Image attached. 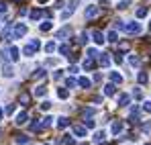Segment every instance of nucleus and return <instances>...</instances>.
Segmentation results:
<instances>
[{
    "mask_svg": "<svg viewBox=\"0 0 151 145\" xmlns=\"http://www.w3.org/2000/svg\"><path fill=\"white\" fill-rule=\"evenodd\" d=\"M39 47H41L39 39H31V43H29V45H27V47L23 49V53H25L27 57H33V55H35V51H37Z\"/></svg>",
    "mask_w": 151,
    "mask_h": 145,
    "instance_id": "1",
    "label": "nucleus"
},
{
    "mask_svg": "<svg viewBox=\"0 0 151 145\" xmlns=\"http://www.w3.org/2000/svg\"><path fill=\"white\" fill-rule=\"evenodd\" d=\"M23 35H27V25L25 23H17L14 33H12V39H21Z\"/></svg>",
    "mask_w": 151,
    "mask_h": 145,
    "instance_id": "2",
    "label": "nucleus"
},
{
    "mask_svg": "<svg viewBox=\"0 0 151 145\" xmlns=\"http://www.w3.org/2000/svg\"><path fill=\"white\" fill-rule=\"evenodd\" d=\"M125 31L131 33V35H139L141 33V27H139V23H129V25H125Z\"/></svg>",
    "mask_w": 151,
    "mask_h": 145,
    "instance_id": "3",
    "label": "nucleus"
},
{
    "mask_svg": "<svg viewBox=\"0 0 151 145\" xmlns=\"http://www.w3.org/2000/svg\"><path fill=\"white\" fill-rule=\"evenodd\" d=\"M100 14V8L98 6H88L86 8V19H94V17H98Z\"/></svg>",
    "mask_w": 151,
    "mask_h": 145,
    "instance_id": "4",
    "label": "nucleus"
},
{
    "mask_svg": "<svg viewBox=\"0 0 151 145\" xmlns=\"http://www.w3.org/2000/svg\"><path fill=\"white\" fill-rule=\"evenodd\" d=\"M59 145H76V139L72 135H63V137L59 139Z\"/></svg>",
    "mask_w": 151,
    "mask_h": 145,
    "instance_id": "5",
    "label": "nucleus"
},
{
    "mask_svg": "<svg viewBox=\"0 0 151 145\" xmlns=\"http://www.w3.org/2000/svg\"><path fill=\"white\" fill-rule=\"evenodd\" d=\"M92 39H94V41H96L98 45H102V43L106 41V39H104V35H102L100 31H92Z\"/></svg>",
    "mask_w": 151,
    "mask_h": 145,
    "instance_id": "6",
    "label": "nucleus"
},
{
    "mask_svg": "<svg viewBox=\"0 0 151 145\" xmlns=\"http://www.w3.org/2000/svg\"><path fill=\"white\" fill-rule=\"evenodd\" d=\"M27 119H29V115L23 110V113H19V115H17V121H14V123H17V125H25Z\"/></svg>",
    "mask_w": 151,
    "mask_h": 145,
    "instance_id": "7",
    "label": "nucleus"
},
{
    "mask_svg": "<svg viewBox=\"0 0 151 145\" xmlns=\"http://www.w3.org/2000/svg\"><path fill=\"white\" fill-rule=\"evenodd\" d=\"M74 135H76V137H86V127L76 125V127H74Z\"/></svg>",
    "mask_w": 151,
    "mask_h": 145,
    "instance_id": "8",
    "label": "nucleus"
},
{
    "mask_svg": "<svg viewBox=\"0 0 151 145\" xmlns=\"http://www.w3.org/2000/svg\"><path fill=\"white\" fill-rule=\"evenodd\" d=\"M45 94H47V86H43V84H41V86H37V88H35V96H45Z\"/></svg>",
    "mask_w": 151,
    "mask_h": 145,
    "instance_id": "9",
    "label": "nucleus"
},
{
    "mask_svg": "<svg viewBox=\"0 0 151 145\" xmlns=\"http://www.w3.org/2000/svg\"><path fill=\"white\" fill-rule=\"evenodd\" d=\"M114 92H116L114 84H106V88H104V94H106V96H114Z\"/></svg>",
    "mask_w": 151,
    "mask_h": 145,
    "instance_id": "10",
    "label": "nucleus"
},
{
    "mask_svg": "<svg viewBox=\"0 0 151 145\" xmlns=\"http://www.w3.org/2000/svg\"><path fill=\"white\" fill-rule=\"evenodd\" d=\"M94 66H96V63H94V57H88V59L84 61V70H94Z\"/></svg>",
    "mask_w": 151,
    "mask_h": 145,
    "instance_id": "11",
    "label": "nucleus"
},
{
    "mask_svg": "<svg viewBox=\"0 0 151 145\" xmlns=\"http://www.w3.org/2000/svg\"><path fill=\"white\" fill-rule=\"evenodd\" d=\"M121 131H123V123H121V121L112 123V133H114V135H119Z\"/></svg>",
    "mask_w": 151,
    "mask_h": 145,
    "instance_id": "12",
    "label": "nucleus"
},
{
    "mask_svg": "<svg viewBox=\"0 0 151 145\" xmlns=\"http://www.w3.org/2000/svg\"><path fill=\"white\" fill-rule=\"evenodd\" d=\"M8 53H10V59H12V61H19V57H21V55H19V49H17V47H10Z\"/></svg>",
    "mask_w": 151,
    "mask_h": 145,
    "instance_id": "13",
    "label": "nucleus"
},
{
    "mask_svg": "<svg viewBox=\"0 0 151 145\" xmlns=\"http://www.w3.org/2000/svg\"><path fill=\"white\" fill-rule=\"evenodd\" d=\"M129 100H131L129 94H121V98H119V106H127V104H129Z\"/></svg>",
    "mask_w": 151,
    "mask_h": 145,
    "instance_id": "14",
    "label": "nucleus"
},
{
    "mask_svg": "<svg viewBox=\"0 0 151 145\" xmlns=\"http://www.w3.org/2000/svg\"><path fill=\"white\" fill-rule=\"evenodd\" d=\"M2 74H4L6 78H10V76H14V70H12V66H4V68H2Z\"/></svg>",
    "mask_w": 151,
    "mask_h": 145,
    "instance_id": "15",
    "label": "nucleus"
},
{
    "mask_svg": "<svg viewBox=\"0 0 151 145\" xmlns=\"http://www.w3.org/2000/svg\"><path fill=\"white\" fill-rule=\"evenodd\" d=\"M68 35H70V27H65V29L57 31V35H55V37H57V39H63V37H68Z\"/></svg>",
    "mask_w": 151,
    "mask_h": 145,
    "instance_id": "16",
    "label": "nucleus"
},
{
    "mask_svg": "<svg viewBox=\"0 0 151 145\" xmlns=\"http://www.w3.org/2000/svg\"><path fill=\"white\" fill-rule=\"evenodd\" d=\"M68 125H70V121H68L65 117H61V119H57V127H59V129H65Z\"/></svg>",
    "mask_w": 151,
    "mask_h": 145,
    "instance_id": "17",
    "label": "nucleus"
},
{
    "mask_svg": "<svg viewBox=\"0 0 151 145\" xmlns=\"http://www.w3.org/2000/svg\"><path fill=\"white\" fill-rule=\"evenodd\" d=\"M104 139H106V133H104V131H98V133H96V137H94V141H96V143H102Z\"/></svg>",
    "mask_w": 151,
    "mask_h": 145,
    "instance_id": "18",
    "label": "nucleus"
},
{
    "mask_svg": "<svg viewBox=\"0 0 151 145\" xmlns=\"http://www.w3.org/2000/svg\"><path fill=\"white\" fill-rule=\"evenodd\" d=\"M110 80H112V82H116V84H121V82H123V76H121V74H116V72H112V74H110Z\"/></svg>",
    "mask_w": 151,
    "mask_h": 145,
    "instance_id": "19",
    "label": "nucleus"
},
{
    "mask_svg": "<svg viewBox=\"0 0 151 145\" xmlns=\"http://www.w3.org/2000/svg\"><path fill=\"white\" fill-rule=\"evenodd\" d=\"M57 96L61 98V100H65V98L70 96V92H68V90H65V88H59V90H57Z\"/></svg>",
    "mask_w": 151,
    "mask_h": 145,
    "instance_id": "20",
    "label": "nucleus"
},
{
    "mask_svg": "<svg viewBox=\"0 0 151 145\" xmlns=\"http://www.w3.org/2000/svg\"><path fill=\"white\" fill-rule=\"evenodd\" d=\"M100 66H104V68H108V66H110V59L106 57V53H102V55H100Z\"/></svg>",
    "mask_w": 151,
    "mask_h": 145,
    "instance_id": "21",
    "label": "nucleus"
},
{
    "mask_svg": "<svg viewBox=\"0 0 151 145\" xmlns=\"http://www.w3.org/2000/svg\"><path fill=\"white\" fill-rule=\"evenodd\" d=\"M41 14H43L41 10H31V21H39V19H41Z\"/></svg>",
    "mask_w": 151,
    "mask_h": 145,
    "instance_id": "22",
    "label": "nucleus"
},
{
    "mask_svg": "<svg viewBox=\"0 0 151 145\" xmlns=\"http://www.w3.org/2000/svg\"><path fill=\"white\" fill-rule=\"evenodd\" d=\"M78 84H80L82 88H90V80H88V78H80V80H78Z\"/></svg>",
    "mask_w": 151,
    "mask_h": 145,
    "instance_id": "23",
    "label": "nucleus"
},
{
    "mask_svg": "<svg viewBox=\"0 0 151 145\" xmlns=\"http://www.w3.org/2000/svg\"><path fill=\"white\" fill-rule=\"evenodd\" d=\"M17 143H19V145L29 143V137H27V135H17Z\"/></svg>",
    "mask_w": 151,
    "mask_h": 145,
    "instance_id": "24",
    "label": "nucleus"
},
{
    "mask_svg": "<svg viewBox=\"0 0 151 145\" xmlns=\"http://www.w3.org/2000/svg\"><path fill=\"white\" fill-rule=\"evenodd\" d=\"M51 123H53V117H45V119L41 121V127H43V129H47V127H49Z\"/></svg>",
    "mask_w": 151,
    "mask_h": 145,
    "instance_id": "25",
    "label": "nucleus"
},
{
    "mask_svg": "<svg viewBox=\"0 0 151 145\" xmlns=\"http://www.w3.org/2000/svg\"><path fill=\"white\" fill-rule=\"evenodd\" d=\"M29 102H31V96H29L27 92H23V94H21V104H29Z\"/></svg>",
    "mask_w": 151,
    "mask_h": 145,
    "instance_id": "26",
    "label": "nucleus"
},
{
    "mask_svg": "<svg viewBox=\"0 0 151 145\" xmlns=\"http://www.w3.org/2000/svg\"><path fill=\"white\" fill-rule=\"evenodd\" d=\"M76 84H78V80H74V78H68V80H65V86H68V88H74Z\"/></svg>",
    "mask_w": 151,
    "mask_h": 145,
    "instance_id": "27",
    "label": "nucleus"
},
{
    "mask_svg": "<svg viewBox=\"0 0 151 145\" xmlns=\"http://www.w3.org/2000/svg\"><path fill=\"white\" fill-rule=\"evenodd\" d=\"M43 76H45V70H35V74H33L35 80H39V78H43Z\"/></svg>",
    "mask_w": 151,
    "mask_h": 145,
    "instance_id": "28",
    "label": "nucleus"
},
{
    "mask_svg": "<svg viewBox=\"0 0 151 145\" xmlns=\"http://www.w3.org/2000/svg\"><path fill=\"white\" fill-rule=\"evenodd\" d=\"M143 17H147V8H139L137 10V19H143Z\"/></svg>",
    "mask_w": 151,
    "mask_h": 145,
    "instance_id": "29",
    "label": "nucleus"
},
{
    "mask_svg": "<svg viewBox=\"0 0 151 145\" xmlns=\"http://www.w3.org/2000/svg\"><path fill=\"white\" fill-rule=\"evenodd\" d=\"M106 39H108V41H112V43H114V41H116V31H110V33H108V35H106Z\"/></svg>",
    "mask_w": 151,
    "mask_h": 145,
    "instance_id": "30",
    "label": "nucleus"
},
{
    "mask_svg": "<svg viewBox=\"0 0 151 145\" xmlns=\"http://www.w3.org/2000/svg\"><path fill=\"white\" fill-rule=\"evenodd\" d=\"M51 27H53V25H51L49 21H47V23H41V27H39V29H41V31H43V33H45V31H49Z\"/></svg>",
    "mask_w": 151,
    "mask_h": 145,
    "instance_id": "31",
    "label": "nucleus"
},
{
    "mask_svg": "<svg viewBox=\"0 0 151 145\" xmlns=\"http://www.w3.org/2000/svg\"><path fill=\"white\" fill-rule=\"evenodd\" d=\"M45 51H47V53H53V51H55V43H53V41L47 43V45H45Z\"/></svg>",
    "mask_w": 151,
    "mask_h": 145,
    "instance_id": "32",
    "label": "nucleus"
},
{
    "mask_svg": "<svg viewBox=\"0 0 151 145\" xmlns=\"http://www.w3.org/2000/svg\"><path fill=\"white\" fill-rule=\"evenodd\" d=\"M137 80H139V84H145V82H147V74H143V72H141Z\"/></svg>",
    "mask_w": 151,
    "mask_h": 145,
    "instance_id": "33",
    "label": "nucleus"
},
{
    "mask_svg": "<svg viewBox=\"0 0 151 145\" xmlns=\"http://www.w3.org/2000/svg\"><path fill=\"white\" fill-rule=\"evenodd\" d=\"M129 61H131V66H139V57H137V55H131Z\"/></svg>",
    "mask_w": 151,
    "mask_h": 145,
    "instance_id": "34",
    "label": "nucleus"
},
{
    "mask_svg": "<svg viewBox=\"0 0 151 145\" xmlns=\"http://www.w3.org/2000/svg\"><path fill=\"white\" fill-rule=\"evenodd\" d=\"M14 110H17V106H14V104H8V106H6V115H12Z\"/></svg>",
    "mask_w": 151,
    "mask_h": 145,
    "instance_id": "35",
    "label": "nucleus"
},
{
    "mask_svg": "<svg viewBox=\"0 0 151 145\" xmlns=\"http://www.w3.org/2000/svg\"><path fill=\"white\" fill-rule=\"evenodd\" d=\"M49 108H51V102H47V100L41 102V110H49Z\"/></svg>",
    "mask_w": 151,
    "mask_h": 145,
    "instance_id": "36",
    "label": "nucleus"
},
{
    "mask_svg": "<svg viewBox=\"0 0 151 145\" xmlns=\"http://www.w3.org/2000/svg\"><path fill=\"white\" fill-rule=\"evenodd\" d=\"M68 51H70V47H68V45H61V47H59V53H61V55H65Z\"/></svg>",
    "mask_w": 151,
    "mask_h": 145,
    "instance_id": "37",
    "label": "nucleus"
},
{
    "mask_svg": "<svg viewBox=\"0 0 151 145\" xmlns=\"http://www.w3.org/2000/svg\"><path fill=\"white\" fill-rule=\"evenodd\" d=\"M80 43H88V35H86V33L80 35Z\"/></svg>",
    "mask_w": 151,
    "mask_h": 145,
    "instance_id": "38",
    "label": "nucleus"
},
{
    "mask_svg": "<svg viewBox=\"0 0 151 145\" xmlns=\"http://www.w3.org/2000/svg\"><path fill=\"white\" fill-rule=\"evenodd\" d=\"M96 55H98L96 49H88V57H96Z\"/></svg>",
    "mask_w": 151,
    "mask_h": 145,
    "instance_id": "39",
    "label": "nucleus"
},
{
    "mask_svg": "<svg viewBox=\"0 0 151 145\" xmlns=\"http://www.w3.org/2000/svg\"><path fill=\"white\" fill-rule=\"evenodd\" d=\"M129 4H131V0H121V4H119V6H121V8H127Z\"/></svg>",
    "mask_w": 151,
    "mask_h": 145,
    "instance_id": "40",
    "label": "nucleus"
},
{
    "mask_svg": "<svg viewBox=\"0 0 151 145\" xmlns=\"http://www.w3.org/2000/svg\"><path fill=\"white\" fill-rule=\"evenodd\" d=\"M86 127H88V129H92V127H94V121H92V119H86Z\"/></svg>",
    "mask_w": 151,
    "mask_h": 145,
    "instance_id": "41",
    "label": "nucleus"
},
{
    "mask_svg": "<svg viewBox=\"0 0 151 145\" xmlns=\"http://www.w3.org/2000/svg\"><path fill=\"white\" fill-rule=\"evenodd\" d=\"M143 131L149 133V131H151V123H145V125H143Z\"/></svg>",
    "mask_w": 151,
    "mask_h": 145,
    "instance_id": "42",
    "label": "nucleus"
},
{
    "mask_svg": "<svg viewBox=\"0 0 151 145\" xmlns=\"http://www.w3.org/2000/svg\"><path fill=\"white\" fill-rule=\"evenodd\" d=\"M129 49V43H123V45H119V51H127Z\"/></svg>",
    "mask_w": 151,
    "mask_h": 145,
    "instance_id": "43",
    "label": "nucleus"
},
{
    "mask_svg": "<svg viewBox=\"0 0 151 145\" xmlns=\"http://www.w3.org/2000/svg\"><path fill=\"white\" fill-rule=\"evenodd\" d=\"M143 110H147V113H151V102H145V106H143Z\"/></svg>",
    "mask_w": 151,
    "mask_h": 145,
    "instance_id": "44",
    "label": "nucleus"
},
{
    "mask_svg": "<svg viewBox=\"0 0 151 145\" xmlns=\"http://www.w3.org/2000/svg\"><path fill=\"white\" fill-rule=\"evenodd\" d=\"M114 61H116V63H121V61H123V57H121V53H116V55H114Z\"/></svg>",
    "mask_w": 151,
    "mask_h": 145,
    "instance_id": "45",
    "label": "nucleus"
},
{
    "mask_svg": "<svg viewBox=\"0 0 151 145\" xmlns=\"http://www.w3.org/2000/svg\"><path fill=\"white\" fill-rule=\"evenodd\" d=\"M0 12H6V4L4 2H0Z\"/></svg>",
    "mask_w": 151,
    "mask_h": 145,
    "instance_id": "46",
    "label": "nucleus"
},
{
    "mask_svg": "<svg viewBox=\"0 0 151 145\" xmlns=\"http://www.w3.org/2000/svg\"><path fill=\"white\" fill-rule=\"evenodd\" d=\"M2 115H4V113H2V108H0V119H2Z\"/></svg>",
    "mask_w": 151,
    "mask_h": 145,
    "instance_id": "47",
    "label": "nucleus"
},
{
    "mask_svg": "<svg viewBox=\"0 0 151 145\" xmlns=\"http://www.w3.org/2000/svg\"><path fill=\"white\" fill-rule=\"evenodd\" d=\"M39 2H41V4H45V2H47V0H39Z\"/></svg>",
    "mask_w": 151,
    "mask_h": 145,
    "instance_id": "48",
    "label": "nucleus"
},
{
    "mask_svg": "<svg viewBox=\"0 0 151 145\" xmlns=\"http://www.w3.org/2000/svg\"><path fill=\"white\" fill-rule=\"evenodd\" d=\"M102 145H112V143H104V141H102Z\"/></svg>",
    "mask_w": 151,
    "mask_h": 145,
    "instance_id": "49",
    "label": "nucleus"
},
{
    "mask_svg": "<svg viewBox=\"0 0 151 145\" xmlns=\"http://www.w3.org/2000/svg\"><path fill=\"white\" fill-rule=\"evenodd\" d=\"M149 31H151V23H149Z\"/></svg>",
    "mask_w": 151,
    "mask_h": 145,
    "instance_id": "50",
    "label": "nucleus"
},
{
    "mask_svg": "<svg viewBox=\"0 0 151 145\" xmlns=\"http://www.w3.org/2000/svg\"><path fill=\"white\" fill-rule=\"evenodd\" d=\"M0 133H2V131H0Z\"/></svg>",
    "mask_w": 151,
    "mask_h": 145,
    "instance_id": "51",
    "label": "nucleus"
},
{
    "mask_svg": "<svg viewBox=\"0 0 151 145\" xmlns=\"http://www.w3.org/2000/svg\"><path fill=\"white\" fill-rule=\"evenodd\" d=\"M147 145H149V143H147Z\"/></svg>",
    "mask_w": 151,
    "mask_h": 145,
    "instance_id": "52",
    "label": "nucleus"
}]
</instances>
